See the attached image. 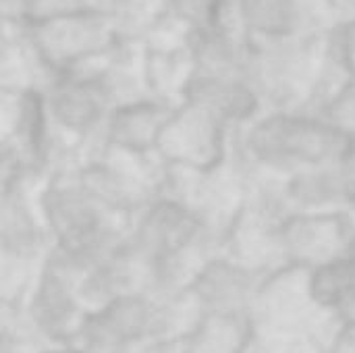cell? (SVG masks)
<instances>
[{
	"mask_svg": "<svg viewBox=\"0 0 355 353\" xmlns=\"http://www.w3.org/2000/svg\"><path fill=\"white\" fill-rule=\"evenodd\" d=\"M279 196L289 212H354L355 183L341 162L314 166L277 179Z\"/></svg>",
	"mask_w": 355,
	"mask_h": 353,
	"instance_id": "9",
	"label": "cell"
},
{
	"mask_svg": "<svg viewBox=\"0 0 355 353\" xmlns=\"http://www.w3.org/2000/svg\"><path fill=\"white\" fill-rule=\"evenodd\" d=\"M341 166H343V171L349 175V179L355 183V135L352 146H349V150H347L345 156L341 158Z\"/></svg>",
	"mask_w": 355,
	"mask_h": 353,
	"instance_id": "17",
	"label": "cell"
},
{
	"mask_svg": "<svg viewBox=\"0 0 355 353\" xmlns=\"http://www.w3.org/2000/svg\"><path fill=\"white\" fill-rule=\"evenodd\" d=\"M329 60L345 81H355V19L339 25L331 35Z\"/></svg>",
	"mask_w": 355,
	"mask_h": 353,
	"instance_id": "15",
	"label": "cell"
},
{
	"mask_svg": "<svg viewBox=\"0 0 355 353\" xmlns=\"http://www.w3.org/2000/svg\"><path fill=\"white\" fill-rule=\"evenodd\" d=\"M239 164L262 179H285L306 169L341 162L354 135L316 112H272L241 127Z\"/></svg>",
	"mask_w": 355,
	"mask_h": 353,
	"instance_id": "1",
	"label": "cell"
},
{
	"mask_svg": "<svg viewBox=\"0 0 355 353\" xmlns=\"http://www.w3.org/2000/svg\"><path fill=\"white\" fill-rule=\"evenodd\" d=\"M108 17L94 8H77L40 17L31 27V44L37 56L62 73L77 71L94 56H102L112 44Z\"/></svg>",
	"mask_w": 355,
	"mask_h": 353,
	"instance_id": "3",
	"label": "cell"
},
{
	"mask_svg": "<svg viewBox=\"0 0 355 353\" xmlns=\"http://www.w3.org/2000/svg\"><path fill=\"white\" fill-rule=\"evenodd\" d=\"M237 8L248 31L266 40L295 35L304 17L302 0H237Z\"/></svg>",
	"mask_w": 355,
	"mask_h": 353,
	"instance_id": "13",
	"label": "cell"
},
{
	"mask_svg": "<svg viewBox=\"0 0 355 353\" xmlns=\"http://www.w3.org/2000/svg\"><path fill=\"white\" fill-rule=\"evenodd\" d=\"M275 237L291 258L316 268L355 252L354 212H287Z\"/></svg>",
	"mask_w": 355,
	"mask_h": 353,
	"instance_id": "6",
	"label": "cell"
},
{
	"mask_svg": "<svg viewBox=\"0 0 355 353\" xmlns=\"http://www.w3.org/2000/svg\"><path fill=\"white\" fill-rule=\"evenodd\" d=\"M229 133L231 127L218 117L187 102L173 112L158 146V160L171 169L214 173L229 162Z\"/></svg>",
	"mask_w": 355,
	"mask_h": 353,
	"instance_id": "4",
	"label": "cell"
},
{
	"mask_svg": "<svg viewBox=\"0 0 355 353\" xmlns=\"http://www.w3.org/2000/svg\"><path fill=\"white\" fill-rule=\"evenodd\" d=\"M254 293V279L248 270L229 262L204 266L193 281V295L212 316H235Z\"/></svg>",
	"mask_w": 355,
	"mask_h": 353,
	"instance_id": "11",
	"label": "cell"
},
{
	"mask_svg": "<svg viewBox=\"0 0 355 353\" xmlns=\"http://www.w3.org/2000/svg\"><path fill=\"white\" fill-rule=\"evenodd\" d=\"M77 281L48 262L31 298V322L52 339H71L81 333L85 316L79 306Z\"/></svg>",
	"mask_w": 355,
	"mask_h": 353,
	"instance_id": "10",
	"label": "cell"
},
{
	"mask_svg": "<svg viewBox=\"0 0 355 353\" xmlns=\"http://www.w3.org/2000/svg\"><path fill=\"white\" fill-rule=\"evenodd\" d=\"M110 85L94 75L69 71L58 77L46 98V112L56 133L73 139H100L110 108Z\"/></svg>",
	"mask_w": 355,
	"mask_h": 353,
	"instance_id": "5",
	"label": "cell"
},
{
	"mask_svg": "<svg viewBox=\"0 0 355 353\" xmlns=\"http://www.w3.org/2000/svg\"><path fill=\"white\" fill-rule=\"evenodd\" d=\"M227 0H168V8L179 23L196 33L218 27Z\"/></svg>",
	"mask_w": 355,
	"mask_h": 353,
	"instance_id": "14",
	"label": "cell"
},
{
	"mask_svg": "<svg viewBox=\"0 0 355 353\" xmlns=\"http://www.w3.org/2000/svg\"><path fill=\"white\" fill-rule=\"evenodd\" d=\"M160 331L158 308L131 291L85 316L79 337L89 353H112Z\"/></svg>",
	"mask_w": 355,
	"mask_h": 353,
	"instance_id": "7",
	"label": "cell"
},
{
	"mask_svg": "<svg viewBox=\"0 0 355 353\" xmlns=\"http://www.w3.org/2000/svg\"><path fill=\"white\" fill-rule=\"evenodd\" d=\"M208 233L206 216L168 191L156 193L133 216L125 233L127 248L158 287L173 285L185 256Z\"/></svg>",
	"mask_w": 355,
	"mask_h": 353,
	"instance_id": "2",
	"label": "cell"
},
{
	"mask_svg": "<svg viewBox=\"0 0 355 353\" xmlns=\"http://www.w3.org/2000/svg\"><path fill=\"white\" fill-rule=\"evenodd\" d=\"M335 353H355V318H352L345 327V331L341 333V337L337 339V347Z\"/></svg>",
	"mask_w": 355,
	"mask_h": 353,
	"instance_id": "16",
	"label": "cell"
},
{
	"mask_svg": "<svg viewBox=\"0 0 355 353\" xmlns=\"http://www.w3.org/2000/svg\"><path fill=\"white\" fill-rule=\"evenodd\" d=\"M173 112V108L148 100L119 104L106 119L100 144L133 158H158V146Z\"/></svg>",
	"mask_w": 355,
	"mask_h": 353,
	"instance_id": "8",
	"label": "cell"
},
{
	"mask_svg": "<svg viewBox=\"0 0 355 353\" xmlns=\"http://www.w3.org/2000/svg\"><path fill=\"white\" fill-rule=\"evenodd\" d=\"M308 289L320 308L355 318V252L316 266L308 279Z\"/></svg>",
	"mask_w": 355,
	"mask_h": 353,
	"instance_id": "12",
	"label": "cell"
}]
</instances>
